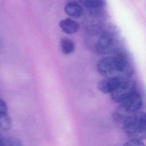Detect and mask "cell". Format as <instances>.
I'll return each mask as SVG.
<instances>
[{
	"label": "cell",
	"instance_id": "obj_7",
	"mask_svg": "<svg viewBox=\"0 0 146 146\" xmlns=\"http://www.w3.org/2000/svg\"><path fill=\"white\" fill-rule=\"evenodd\" d=\"M60 28L67 35H73L77 33L80 29V24L78 22L70 18L61 20L60 22Z\"/></svg>",
	"mask_w": 146,
	"mask_h": 146
},
{
	"label": "cell",
	"instance_id": "obj_5",
	"mask_svg": "<svg viewBox=\"0 0 146 146\" xmlns=\"http://www.w3.org/2000/svg\"><path fill=\"white\" fill-rule=\"evenodd\" d=\"M115 49V41L112 36L104 34L100 36L95 45V50L99 55H105L113 52Z\"/></svg>",
	"mask_w": 146,
	"mask_h": 146
},
{
	"label": "cell",
	"instance_id": "obj_12",
	"mask_svg": "<svg viewBox=\"0 0 146 146\" xmlns=\"http://www.w3.org/2000/svg\"><path fill=\"white\" fill-rule=\"evenodd\" d=\"M145 145L143 141L140 139H131L129 140L124 146H143Z\"/></svg>",
	"mask_w": 146,
	"mask_h": 146
},
{
	"label": "cell",
	"instance_id": "obj_14",
	"mask_svg": "<svg viewBox=\"0 0 146 146\" xmlns=\"http://www.w3.org/2000/svg\"><path fill=\"white\" fill-rule=\"evenodd\" d=\"M7 137L3 136L2 134L0 133V146H6Z\"/></svg>",
	"mask_w": 146,
	"mask_h": 146
},
{
	"label": "cell",
	"instance_id": "obj_9",
	"mask_svg": "<svg viewBox=\"0 0 146 146\" xmlns=\"http://www.w3.org/2000/svg\"><path fill=\"white\" fill-rule=\"evenodd\" d=\"M60 48L64 54L69 55L75 51V44L70 39L64 38L60 40Z\"/></svg>",
	"mask_w": 146,
	"mask_h": 146
},
{
	"label": "cell",
	"instance_id": "obj_1",
	"mask_svg": "<svg viewBox=\"0 0 146 146\" xmlns=\"http://www.w3.org/2000/svg\"><path fill=\"white\" fill-rule=\"evenodd\" d=\"M98 72L105 78L130 79L134 74L132 66L124 55L117 54L102 59L97 65Z\"/></svg>",
	"mask_w": 146,
	"mask_h": 146
},
{
	"label": "cell",
	"instance_id": "obj_2",
	"mask_svg": "<svg viewBox=\"0 0 146 146\" xmlns=\"http://www.w3.org/2000/svg\"><path fill=\"white\" fill-rule=\"evenodd\" d=\"M146 126V113L143 112L130 115L123 121V129L131 139H145Z\"/></svg>",
	"mask_w": 146,
	"mask_h": 146
},
{
	"label": "cell",
	"instance_id": "obj_3",
	"mask_svg": "<svg viewBox=\"0 0 146 146\" xmlns=\"http://www.w3.org/2000/svg\"><path fill=\"white\" fill-rule=\"evenodd\" d=\"M143 105L142 97L138 90L122 102L117 107L113 114L114 120L117 122L123 121L130 115L138 112Z\"/></svg>",
	"mask_w": 146,
	"mask_h": 146
},
{
	"label": "cell",
	"instance_id": "obj_6",
	"mask_svg": "<svg viewBox=\"0 0 146 146\" xmlns=\"http://www.w3.org/2000/svg\"><path fill=\"white\" fill-rule=\"evenodd\" d=\"M122 80L114 78H105L97 84V88L104 94H111L119 85Z\"/></svg>",
	"mask_w": 146,
	"mask_h": 146
},
{
	"label": "cell",
	"instance_id": "obj_11",
	"mask_svg": "<svg viewBox=\"0 0 146 146\" xmlns=\"http://www.w3.org/2000/svg\"><path fill=\"white\" fill-rule=\"evenodd\" d=\"M11 126V120L8 114L0 115V133L8 131Z\"/></svg>",
	"mask_w": 146,
	"mask_h": 146
},
{
	"label": "cell",
	"instance_id": "obj_13",
	"mask_svg": "<svg viewBox=\"0 0 146 146\" xmlns=\"http://www.w3.org/2000/svg\"><path fill=\"white\" fill-rule=\"evenodd\" d=\"M7 113V107L6 103L3 100L0 99V115Z\"/></svg>",
	"mask_w": 146,
	"mask_h": 146
},
{
	"label": "cell",
	"instance_id": "obj_10",
	"mask_svg": "<svg viewBox=\"0 0 146 146\" xmlns=\"http://www.w3.org/2000/svg\"><path fill=\"white\" fill-rule=\"evenodd\" d=\"M81 4L87 7L92 9H100L104 7L106 0H78Z\"/></svg>",
	"mask_w": 146,
	"mask_h": 146
},
{
	"label": "cell",
	"instance_id": "obj_8",
	"mask_svg": "<svg viewBox=\"0 0 146 146\" xmlns=\"http://www.w3.org/2000/svg\"><path fill=\"white\" fill-rule=\"evenodd\" d=\"M64 11L66 14L73 18H79L83 13V9L82 6L74 0H70L66 4Z\"/></svg>",
	"mask_w": 146,
	"mask_h": 146
},
{
	"label": "cell",
	"instance_id": "obj_4",
	"mask_svg": "<svg viewBox=\"0 0 146 146\" xmlns=\"http://www.w3.org/2000/svg\"><path fill=\"white\" fill-rule=\"evenodd\" d=\"M137 84L135 80L128 79L122 80L117 88L111 94L113 101L120 103L129 98L136 91Z\"/></svg>",
	"mask_w": 146,
	"mask_h": 146
}]
</instances>
